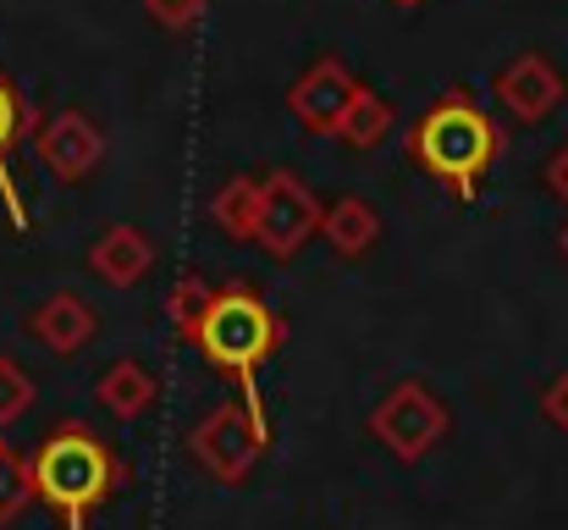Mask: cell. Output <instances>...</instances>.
<instances>
[{
	"label": "cell",
	"mask_w": 568,
	"mask_h": 530,
	"mask_svg": "<svg viewBox=\"0 0 568 530\" xmlns=\"http://www.w3.org/2000/svg\"><path fill=\"white\" fill-rule=\"evenodd\" d=\"M497 106L514 117V122H547L558 106H564V78L558 67L541 56V50H525L519 61H508L491 83Z\"/></svg>",
	"instance_id": "cell-8"
},
{
	"label": "cell",
	"mask_w": 568,
	"mask_h": 530,
	"mask_svg": "<svg viewBox=\"0 0 568 530\" xmlns=\"http://www.w3.org/2000/svg\"><path fill=\"white\" fill-rule=\"evenodd\" d=\"M94 398H100L116 420H139V414H150V403H155V376H150L139 359H116V364L94 381Z\"/></svg>",
	"instance_id": "cell-13"
},
{
	"label": "cell",
	"mask_w": 568,
	"mask_h": 530,
	"mask_svg": "<svg viewBox=\"0 0 568 530\" xmlns=\"http://www.w3.org/2000/svg\"><path fill=\"white\" fill-rule=\"evenodd\" d=\"M94 332H100V316H94V304L89 299H78V293H50L44 304H33L28 310V338L33 343H44L50 353H78L94 343Z\"/></svg>",
	"instance_id": "cell-10"
},
{
	"label": "cell",
	"mask_w": 568,
	"mask_h": 530,
	"mask_svg": "<svg viewBox=\"0 0 568 530\" xmlns=\"http://www.w3.org/2000/svg\"><path fill=\"white\" fill-rule=\"evenodd\" d=\"M447 426H453L447 420V403L430 387H419V381H397L371 409V437L392 459H403V464H419L447 437Z\"/></svg>",
	"instance_id": "cell-5"
},
{
	"label": "cell",
	"mask_w": 568,
	"mask_h": 530,
	"mask_svg": "<svg viewBox=\"0 0 568 530\" xmlns=\"http://www.w3.org/2000/svg\"><path fill=\"white\" fill-rule=\"evenodd\" d=\"M189 343L204 353L210 370H221L226 381H237L243 392H254L260 364L287 343V321L248 282H226V288H215V299H210V310L193 327Z\"/></svg>",
	"instance_id": "cell-3"
},
{
	"label": "cell",
	"mask_w": 568,
	"mask_h": 530,
	"mask_svg": "<svg viewBox=\"0 0 568 530\" xmlns=\"http://www.w3.org/2000/svg\"><path fill=\"white\" fill-rule=\"evenodd\" d=\"M210 216L226 238L254 243V216H260V177H232L221 182V193L210 199Z\"/></svg>",
	"instance_id": "cell-15"
},
{
	"label": "cell",
	"mask_w": 568,
	"mask_h": 530,
	"mask_svg": "<svg viewBox=\"0 0 568 530\" xmlns=\"http://www.w3.org/2000/svg\"><path fill=\"white\" fill-rule=\"evenodd\" d=\"M33 144H39V161L61 177V182H83V177L105 161V133H100L83 111L50 117V122L33 133Z\"/></svg>",
	"instance_id": "cell-9"
},
{
	"label": "cell",
	"mask_w": 568,
	"mask_h": 530,
	"mask_svg": "<svg viewBox=\"0 0 568 530\" xmlns=\"http://www.w3.org/2000/svg\"><path fill=\"white\" fill-rule=\"evenodd\" d=\"M28 133H33V106H28V100H22V89L0 72V177H6L11 150H17Z\"/></svg>",
	"instance_id": "cell-18"
},
{
	"label": "cell",
	"mask_w": 568,
	"mask_h": 530,
	"mask_svg": "<svg viewBox=\"0 0 568 530\" xmlns=\"http://www.w3.org/2000/svg\"><path fill=\"white\" fill-rule=\"evenodd\" d=\"M321 199L293 172L260 177V216H254V243L276 260H293L310 238H321Z\"/></svg>",
	"instance_id": "cell-6"
},
{
	"label": "cell",
	"mask_w": 568,
	"mask_h": 530,
	"mask_svg": "<svg viewBox=\"0 0 568 530\" xmlns=\"http://www.w3.org/2000/svg\"><path fill=\"white\" fill-rule=\"evenodd\" d=\"M210 299H215V282H210V277H199V271L178 277V288H172V299H166V316H172L178 338H193V327L204 321Z\"/></svg>",
	"instance_id": "cell-17"
},
{
	"label": "cell",
	"mask_w": 568,
	"mask_h": 530,
	"mask_svg": "<svg viewBox=\"0 0 568 530\" xmlns=\"http://www.w3.org/2000/svg\"><path fill=\"white\" fill-rule=\"evenodd\" d=\"M28 476H33V498L67 530H89L94 509H105L128 487L122 453L100 431H89L78 420L44 431V442L28 459Z\"/></svg>",
	"instance_id": "cell-1"
},
{
	"label": "cell",
	"mask_w": 568,
	"mask_h": 530,
	"mask_svg": "<svg viewBox=\"0 0 568 530\" xmlns=\"http://www.w3.org/2000/svg\"><path fill=\"white\" fill-rule=\"evenodd\" d=\"M497 156H503V128L464 89H447L408 128V161L430 182H442L447 193H458V199H469L486 182V172L497 167Z\"/></svg>",
	"instance_id": "cell-2"
},
{
	"label": "cell",
	"mask_w": 568,
	"mask_h": 530,
	"mask_svg": "<svg viewBox=\"0 0 568 530\" xmlns=\"http://www.w3.org/2000/svg\"><path fill=\"white\" fill-rule=\"evenodd\" d=\"M150 260H155V243H150L139 227H128V221L105 227V232L94 238V249H89V271H94L105 288H133V282H144Z\"/></svg>",
	"instance_id": "cell-11"
},
{
	"label": "cell",
	"mask_w": 568,
	"mask_h": 530,
	"mask_svg": "<svg viewBox=\"0 0 568 530\" xmlns=\"http://www.w3.org/2000/svg\"><path fill=\"white\" fill-rule=\"evenodd\" d=\"M386 128H392V106L381 100L371 83H359L354 100H348V111H343V122H337V139L348 150H376L381 139H386Z\"/></svg>",
	"instance_id": "cell-14"
},
{
	"label": "cell",
	"mask_w": 568,
	"mask_h": 530,
	"mask_svg": "<svg viewBox=\"0 0 568 530\" xmlns=\"http://www.w3.org/2000/svg\"><path fill=\"white\" fill-rule=\"evenodd\" d=\"M321 238L332 243V254L337 260H359V254H371L381 238V216L365 204V199H337V204H326L321 210Z\"/></svg>",
	"instance_id": "cell-12"
},
{
	"label": "cell",
	"mask_w": 568,
	"mask_h": 530,
	"mask_svg": "<svg viewBox=\"0 0 568 530\" xmlns=\"http://www.w3.org/2000/svg\"><path fill=\"white\" fill-rule=\"evenodd\" d=\"M33 503V476H28V459L0 437V526H11L22 509Z\"/></svg>",
	"instance_id": "cell-16"
},
{
	"label": "cell",
	"mask_w": 568,
	"mask_h": 530,
	"mask_svg": "<svg viewBox=\"0 0 568 530\" xmlns=\"http://www.w3.org/2000/svg\"><path fill=\"white\" fill-rule=\"evenodd\" d=\"M386 6H403V11H408V6H419V0H386Z\"/></svg>",
	"instance_id": "cell-22"
},
{
	"label": "cell",
	"mask_w": 568,
	"mask_h": 530,
	"mask_svg": "<svg viewBox=\"0 0 568 530\" xmlns=\"http://www.w3.org/2000/svg\"><path fill=\"white\" fill-rule=\"evenodd\" d=\"M354 89H359L354 67L337 61V56H321V61L287 89V111H293L298 128H310L315 139H337V122H343Z\"/></svg>",
	"instance_id": "cell-7"
},
{
	"label": "cell",
	"mask_w": 568,
	"mask_h": 530,
	"mask_svg": "<svg viewBox=\"0 0 568 530\" xmlns=\"http://www.w3.org/2000/svg\"><path fill=\"white\" fill-rule=\"evenodd\" d=\"M144 6H150V22L166 28V33H189L204 11V0H144Z\"/></svg>",
	"instance_id": "cell-20"
},
{
	"label": "cell",
	"mask_w": 568,
	"mask_h": 530,
	"mask_svg": "<svg viewBox=\"0 0 568 530\" xmlns=\"http://www.w3.org/2000/svg\"><path fill=\"white\" fill-rule=\"evenodd\" d=\"M541 409H547V420H552V426H558V431H564V437H568V370H564V376H558V381H552V387H547V398H541Z\"/></svg>",
	"instance_id": "cell-21"
},
{
	"label": "cell",
	"mask_w": 568,
	"mask_h": 530,
	"mask_svg": "<svg viewBox=\"0 0 568 530\" xmlns=\"http://www.w3.org/2000/svg\"><path fill=\"white\" fill-rule=\"evenodd\" d=\"M28 409H33V381H28V370H22L17 359H0V431L17 426Z\"/></svg>",
	"instance_id": "cell-19"
},
{
	"label": "cell",
	"mask_w": 568,
	"mask_h": 530,
	"mask_svg": "<svg viewBox=\"0 0 568 530\" xmlns=\"http://www.w3.org/2000/svg\"><path fill=\"white\" fill-rule=\"evenodd\" d=\"M193 464L221 481V487H237L254 476L260 453H265V414H254L248 403H215L189 437Z\"/></svg>",
	"instance_id": "cell-4"
}]
</instances>
